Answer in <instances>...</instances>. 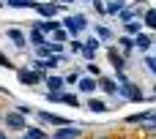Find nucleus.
<instances>
[{"label":"nucleus","instance_id":"1","mask_svg":"<svg viewBox=\"0 0 156 139\" xmlns=\"http://www.w3.org/2000/svg\"><path fill=\"white\" fill-rule=\"evenodd\" d=\"M5 126L14 128V131H22V128H25V120H22L19 112H8V115H5Z\"/></svg>","mask_w":156,"mask_h":139},{"label":"nucleus","instance_id":"2","mask_svg":"<svg viewBox=\"0 0 156 139\" xmlns=\"http://www.w3.org/2000/svg\"><path fill=\"white\" fill-rule=\"evenodd\" d=\"M77 137H80V128H63L58 134V139H77Z\"/></svg>","mask_w":156,"mask_h":139},{"label":"nucleus","instance_id":"3","mask_svg":"<svg viewBox=\"0 0 156 139\" xmlns=\"http://www.w3.org/2000/svg\"><path fill=\"white\" fill-rule=\"evenodd\" d=\"M85 22H82V16H71V19H66V27L69 30H80Z\"/></svg>","mask_w":156,"mask_h":139},{"label":"nucleus","instance_id":"4","mask_svg":"<svg viewBox=\"0 0 156 139\" xmlns=\"http://www.w3.org/2000/svg\"><path fill=\"white\" fill-rule=\"evenodd\" d=\"M8 38H11L16 46H25V36H22L19 30H8Z\"/></svg>","mask_w":156,"mask_h":139},{"label":"nucleus","instance_id":"5","mask_svg":"<svg viewBox=\"0 0 156 139\" xmlns=\"http://www.w3.org/2000/svg\"><path fill=\"white\" fill-rule=\"evenodd\" d=\"M41 120H47V123H55V126H66V120H63V117H58V115H49V112H44V115H41Z\"/></svg>","mask_w":156,"mask_h":139},{"label":"nucleus","instance_id":"6","mask_svg":"<svg viewBox=\"0 0 156 139\" xmlns=\"http://www.w3.org/2000/svg\"><path fill=\"white\" fill-rule=\"evenodd\" d=\"M88 107H90L93 112H104V109H107V104H104V101H96V98H93V101H90Z\"/></svg>","mask_w":156,"mask_h":139},{"label":"nucleus","instance_id":"7","mask_svg":"<svg viewBox=\"0 0 156 139\" xmlns=\"http://www.w3.org/2000/svg\"><path fill=\"white\" fill-rule=\"evenodd\" d=\"M80 87H82L85 93H90V90L96 87V82H93V79H82V82H80Z\"/></svg>","mask_w":156,"mask_h":139},{"label":"nucleus","instance_id":"8","mask_svg":"<svg viewBox=\"0 0 156 139\" xmlns=\"http://www.w3.org/2000/svg\"><path fill=\"white\" fill-rule=\"evenodd\" d=\"M19 76H22V82H36V79H38V76H36L33 71H22Z\"/></svg>","mask_w":156,"mask_h":139},{"label":"nucleus","instance_id":"9","mask_svg":"<svg viewBox=\"0 0 156 139\" xmlns=\"http://www.w3.org/2000/svg\"><path fill=\"white\" fill-rule=\"evenodd\" d=\"M47 85H49L52 90H60V87H63V79H58V76H52V79H49Z\"/></svg>","mask_w":156,"mask_h":139},{"label":"nucleus","instance_id":"10","mask_svg":"<svg viewBox=\"0 0 156 139\" xmlns=\"http://www.w3.org/2000/svg\"><path fill=\"white\" fill-rule=\"evenodd\" d=\"M101 87H104L107 93H115V82H112V79H101Z\"/></svg>","mask_w":156,"mask_h":139},{"label":"nucleus","instance_id":"11","mask_svg":"<svg viewBox=\"0 0 156 139\" xmlns=\"http://www.w3.org/2000/svg\"><path fill=\"white\" fill-rule=\"evenodd\" d=\"M148 44H151L148 36H140V38H137V46H140V49H148Z\"/></svg>","mask_w":156,"mask_h":139},{"label":"nucleus","instance_id":"12","mask_svg":"<svg viewBox=\"0 0 156 139\" xmlns=\"http://www.w3.org/2000/svg\"><path fill=\"white\" fill-rule=\"evenodd\" d=\"M151 27H156V11H148V19H145Z\"/></svg>","mask_w":156,"mask_h":139},{"label":"nucleus","instance_id":"13","mask_svg":"<svg viewBox=\"0 0 156 139\" xmlns=\"http://www.w3.org/2000/svg\"><path fill=\"white\" fill-rule=\"evenodd\" d=\"M96 33H99V36H101V38H110V36H112V33H110V30H107V27H99V30H96Z\"/></svg>","mask_w":156,"mask_h":139},{"label":"nucleus","instance_id":"14","mask_svg":"<svg viewBox=\"0 0 156 139\" xmlns=\"http://www.w3.org/2000/svg\"><path fill=\"white\" fill-rule=\"evenodd\" d=\"M8 3H14V5H30V0H8Z\"/></svg>","mask_w":156,"mask_h":139},{"label":"nucleus","instance_id":"15","mask_svg":"<svg viewBox=\"0 0 156 139\" xmlns=\"http://www.w3.org/2000/svg\"><path fill=\"white\" fill-rule=\"evenodd\" d=\"M0 139H8V137H5V134H3V131H0Z\"/></svg>","mask_w":156,"mask_h":139}]
</instances>
